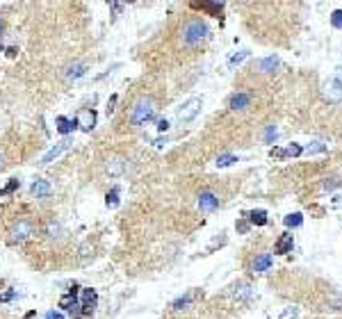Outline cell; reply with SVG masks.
I'll use <instances>...</instances> for the list:
<instances>
[{"mask_svg": "<svg viewBox=\"0 0 342 319\" xmlns=\"http://www.w3.org/2000/svg\"><path fill=\"white\" fill-rule=\"evenodd\" d=\"M158 130L160 132H167V130H169V121H167V119H160V121H158Z\"/></svg>", "mask_w": 342, "mask_h": 319, "instance_id": "cell-36", "label": "cell"}, {"mask_svg": "<svg viewBox=\"0 0 342 319\" xmlns=\"http://www.w3.org/2000/svg\"><path fill=\"white\" fill-rule=\"evenodd\" d=\"M105 171L110 173V176H112V178H117V176H124V171H126V160L121 158V155H112V158H107Z\"/></svg>", "mask_w": 342, "mask_h": 319, "instance_id": "cell-10", "label": "cell"}, {"mask_svg": "<svg viewBox=\"0 0 342 319\" xmlns=\"http://www.w3.org/2000/svg\"><path fill=\"white\" fill-rule=\"evenodd\" d=\"M297 317H299V308H297V306L283 308V313L278 315V319H297Z\"/></svg>", "mask_w": 342, "mask_h": 319, "instance_id": "cell-24", "label": "cell"}, {"mask_svg": "<svg viewBox=\"0 0 342 319\" xmlns=\"http://www.w3.org/2000/svg\"><path fill=\"white\" fill-rule=\"evenodd\" d=\"M121 9H124V5H121V2H112V12L114 14H119Z\"/></svg>", "mask_w": 342, "mask_h": 319, "instance_id": "cell-40", "label": "cell"}, {"mask_svg": "<svg viewBox=\"0 0 342 319\" xmlns=\"http://www.w3.org/2000/svg\"><path fill=\"white\" fill-rule=\"evenodd\" d=\"M267 221H269V217H267L265 210H251L249 212V224L251 226H265Z\"/></svg>", "mask_w": 342, "mask_h": 319, "instance_id": "cell-19", "label": "cell"}, {"mask_svg": "<svg viewBox=\"0 0 342 319\" xmlns=\"http://www.w3.org/2000/svg\"><path fill=\"white\" fill-rule=\"evenodd\" d=\"M249 226H251V224H249V221H244V219H240V221H237V231H240V233H242V235H244V233L249 231Z\"/></svg>", "mask_w": 342, "mask_h": 319, "instance_id": "cell-35", "label": "cell"}, {"mask_svg": "<svg viewBox=\"0 0 342 319\" xmlns=\"http://www.w3.org/2000/svg\"><path fill=\"white\" fill-rule=\"evenodd\" d=\"M30 192H32V196H37V199H46V196H50L53 187H50V183H48V180L37 178L35 183H32V187H30Z\"/></svg>", "mask_w": 342, "mask_h": 319, "instance_id": "cell-14", "label": "cell"}, {"mask_svg": "<svg viewBox=\"0 0 342 319\" xmlns=\"http://www.w3.org/2000/svg\"><path fill=\"white\" fill-rule=\"evenodd\" d=\"M55 123H57V132H59V135H66V137H69L78 128L71 119H66V117H57V121H55Z\"/></svg>", "mask_w": 342, "mask_h": 319, "instance_id": "cell-17", "label": "cell"}, {"mask_svg": "<svg viewBox=\"0 0 342 319\" xmlns=\"http://www.w3.org/2000/svg\"><path fill=\"white\" fill-rule=\"evenodd\" d=\"M46 319H64V315L57 313V310H50V313L46 315Z\"/></svg>", "mask_w": 342, "mask_h": 319, "instance_id": "cell-37", "label": "cell"}, {"mask_svg": "<svg viewBox=\"0 0 342 319\" xmlns=\"http://www.w3.org/2000/svg\"><path fill=\"white\" fill-rule=\"evenodd\" d=\"M105 203H107V207H117L119 205V189L117 187H114L112 192H107Z\"/></svg>", "mask_w": 342, "mask_h": 319, "instance_id": "cell-28", "label": "cell"}, {"mask_svg": "<svg viewBox=\"0 0 342 319\" xmlns=\"http://www.w3.org/2000/svg\"><path fill=\"white\" fill-rule=\"evenodd\" d=\"M331 89L342 91V69H338V73L333 76V80H331Z\"/></svg>", "mask_w": 342, "mask_h": 319, "instance_id": "cell-30", "label": "cell"}, {"mask_svg": "<svg viewBox=\"0 0 342 319\" xmlns=\"http://www.w3.org/2000/svg\"><path fill=\"white\" fill-rule=\"evenodd\" d=\"M153 119H155L153 98L142 96V98L132 105V110H130V123L132 125H144V123H148V121H153Z\"/></svg>", "mask_w": 342, "mask_h": 319, "instance_id": "cell-2", "label": "cell"}, {"mask_svg": "<svg viewBox=\"0 0 342 319\" xmlns=\"http://www.w3.org/2000/svg\"><path fill=\"white\" fill-rule=\"evenodd\" d=\"M208 39V25L201 21V18H192V21H187V23L183 25V30H180V41H183V46H199L201 41H206Z\"/></svg>", "mask_w": 342, "mask_h": 319, "instance_id": "cell-1", "label": "cell"}, {"mask_svg": "<svg viewBox=\"0 0 342 319\" xmlns=\"http://www.w3.org/2000/svg\"><path fill=\"white\" fill-rule=\"evenodd\" d=\"M271 265H274L271 253H258L254 258V262H251V269H254V274H262V272H267Z\"/></svg>", "mask_w": 342, "mask_h": 319, "instance_id": "cell-12", "label": "cell"}, {"mask_svg": "<svg viewBox=\"0 0 342 319\" xmlns=\"http://www.w3.org/2000/svg\"><path fill=\"white\" fill-rule=\"evenodd\" d=\"M71 146H73L71 137H64L62 142H59V144H55V146L50 148V151H48V153L43 155L42 160H39V166H48V164H50V162H53V160H57L62 153H66V151H69V148H71Z\"/></svg>", "mask_w": 342, "mask_h": 319, "instance_id": "cell-5", "label": "cell"}, {"mask_svg": "<svg viewBox=\"0 0 342 319\" xmlns=\"http://www.w3.org/2000/svg\"><path fill=\"white\" fill-rule=\"evenodd\" d=\"M59 233H62V226L55 224V221H50V224H48V228H46V235L50 237V239H57Z\"/></svg>", "mask_w": 342, "mask_h": 319, "instance_id": "cell-27", "label": "cell"}, {"mask_svg": "<svg viewBox=\"0 0 342 319\" xmlns=\"http://www.w3.org/2000/svg\"><path fill=\"white\" fill-rule=\"evenodd\" d=\"M283 224L288 226V228H299V226L303 224V217H301L299 212H295V214H288V217L283 219Z\"/></svg>", "mask_w": 342, "mask_h": 319, "instance_id": "cell-21", "label": "cell"}, {"mask_svg": "<svg viewBox=\"0 0 342 319\" xmlns=\"http://www.w3.org/2000/svg\"><path fill=\"white\" fill-rule=\"evenodd\" d=\"M249 103H251V96L244 94V91H237V94L230 96V101H228V107L233 110V112H240V110H247Z\"/></svg>", "mask_w": 342, "mask_h": 319, "instance_id": "cell-13", "label": "cell"}, {"mask_svg": "<svg viewBox=\"0 0 342 319\" xmlns=\"http://www.w3.org/2000/svg\"><path fill=\"white\" fill-rule=\"evenodd\" d=\"M247 57H249V50H240L237 55H233V57L228 59V66H230V69H235V66H237V64H242V62H244Z\"/></svg>", "mask_w": 342, "mask_h": 319, "instance_id": "cell-25", "label": "cell"}, {"mask_svg": "<svg viewBox=\"0 0 342 319\" xmlns=\"http://www.w3.org/2000/svg\"><path fill=\"white\" fill-rule=\"evenodd\" d=\"M2 28H5V23H2V18H0V32H2Z\"/></svg>", "mask_w": 342, "mask_h": 319, "instance_id": "cell-42", "label": "cell"}, {"mask_svg": "<svg viewBox=\"0 0 342 319\" xmlns=\"http://www.w3.org/2000/svg\"><path fill=\"white\" fill-rule=\"evenodd\" d=\"M80 296H83V303H80V313H83V317H89V315H94V308L96 303H98V296H96V292L91 290V287H83L80 290Z\"/></svg>", "mask_w": 342, "mask_h": 319, "instance_id": "cell-6", "label": "cell"}, {"mask_svg": "<svg viewBox=\"0 0 342 319\" xmlns=\"http://www.w3.org/2000/svg\"><path fill=\"white\" fill-rule=\"evenodd\" d=\"M196 7H201V9H208V12H213L214 16H219V12H221V2H201V5H196Z\"/></svg>", "mask_w": 342, "mask_h": 319, "instance_id": "cell-26", "label": "cell"}, {"mask_svg": "<svg viewBox=\"0 0 342 319\" xmlns=\"http://www.w3.org/2000/svg\"><path fill=\"white\" fill-rule=\"evenodd\" d=\"M114 103H117V96H112V98H110V105H107V114H112V112H114Z\"/></svg>", "mask_w": 342, "mask_h": 319, "instance_id": "cell-39", "label": "cell"}, {"mask_svg": "<svg viewBox=\"0 0 342 319\" xmlns=\"http://www.w3.org/2000/svg\"><path fill=\"white\" fill-rule=\"evenodd\" d=\"M219 207V199L213 194V192H201L199 194V210L201 212H214Z\"/></svg>", "mask_w": 342, "mask_h": 319, "instance_id": "cell-9", "label": "cell"}, {"mask_svg": "<svg viewBox=\"0 0 342 319\" xmlns=\"http://www.w3.org/2000/svg\"><path fill=\"white\" fill-rule=\"evenodd\" d=\"M292 246H295V237L290 233H283L276 242V253H292Z\"/></svg>", "mask_w": 342, "mask_h": 319, "instance_id": "cell-15", "label": "cell"}, {"mask_svg": "<svg viewBox=\"0 0 342 319\" xmlns=\"http://www.w3.org/2000/svg\"><path fill=\"white\" fill-rule=\"evenodd\" d=\"M326 151V144H322V142H315L313 146H308V153H324Z\"/></svg>", "mask_w": 342, "mask_h": 319, "instance_id": "cell-32", "label": "cell"}, {"mask_svg": "<svg viewBox=\"0 0 342 319\" xmlns=\"http://www.w3.org/2000/svg\"><path fill=\"white\" fill-rule=\"evenodd\" d=\"M2 164H5V158H2V155H0V169H2Z\"/></svg>", "mask_w": 342, "mask_h": 319, "instance_id": "cell-41", "label": "cell"}, {"mask_svg": "<svg viewBox=\"0 0 342 319\" xmlns=\"http://www.w3.org/2000/svg\"><path fill=\"white\" fill-rule=\"evenodd\" d=\"M76 125L85 132H91L96 128V112L94 110H80L76 117Z\"/></svg>", "mask_w": 342, "mask_h": 319, "instance_id": "cell-8", "label": "cell"}, {"mask_svg": "<svg viewBox=\"0 0 342 319\" xmlns=\"http://www.w3.org/2000/svg\"><path fill=\"white\" fill-rule=\"evenodd\" d=\"M196 292H187V294L185 296H178L176 301L171 303V308H173V310H183V308H189L192 306V303H194V299H196Z\"/></svg>", "mask_w": 342, "mask_h": 319, "instance_id": "cell-18", "label": "cell"}, {"mask_svg": "<svg viewBox=\"0 0 342 319\" xmlns=\"http://www.w3.org/2000/svg\"><path fill=\"white\" fill-rule=\"evenodd\" d=\"M251 294V287H249L247 283H242V285H237L235 287V296L237 299H244V296H249Z\"/></svg>", "mask_w": 342, "mask_h": 319, "instance_id": "cell-31", "label": "cell"}, {"mask_svg": "<svg viewBox=\"0 0 342 319\" xmlns=\"http://www.w3.org/2000/svg\"><path fill=\"white\" fill-rule=\"evenodd\" d=\"M235 162H237V158H235V155H230V153L219 155V158H217V166H219V169H224V166L235 164Z\"/></svg>", "mask_w": 342, "mask_h": 319, "instance_id": "cell-23", "label": "cell"}, {"mask_svg": "<svg viewBox=\"0 0 342 319\" xmlns=\"http://www.w3.org/2000/svg\"><path fill=\"white\" fill-rule=\"evenodd\" d=\"M331 25L338 30H342V9H336V12L331 14Z\"/></svg>", "mask_w": 342, "mask_h": 319, "instance_id": "cell-29", "label": "cell"}, {"mask_svg": "<svg viewBox=\"0 0 342 319\" xmlns=\"http://www.w3.org/2000/svg\"><path fill=\"white\" fill-rule=\"evenodd\" d=\"M276 66H278V57H265V59H260L258 64H256V69H258L260 73H274L276 71Z\"/></svg>", "mask_w": 342, "mask_h": 319, "instance_id": "cell-16", "label": "cell"}, {"mask_svg": "<svg viewBox=\"0 0 342 319\" xmlns=\"http://www.w3.org/2000/svg\"><path fill=\"white\" fill-rule=\"evenodd\" d=\"M85 73H87V66L85 64H73L66 69V78H69V80H78V78H83Z\"/></svg>", "mask_w": 342, "mask_h": 319, "instance_id": "cell-20", "label": "cell"}, {"mask_svg": "<svg viewBox=\"0 0 342 319\" xmlns=\"http://www.w3.org/2000/svg\"><path fill=\"white\" fill-rule=\"evenodd\" d=\"M201 107H203V101H201V98H189V101H185L183 105L178 107V112H176L178 121H180V123H189V121H194V119L199 117Z\"/></svg>", "mask_w": 342, "mask_h": 319, "instance_id": "cell-3", "label": "cell"}, {"mask_svg": "<svg viewBox=\"0 0 342 319\" xmlns=\"http://www.w3.org/2000/svg\"><path fill=\"white\" fill-rule=\"evenodd\" d=\"M338 185H340V180H338V178H331V183H329V180H326V183L322 185V189H336Z\"/></svg>", "mask_w": 342, "mask_h": 319, "instance_id": "cell-34", "label": "cell"}, {"mask_svg": "<svg viewBox=\"0 0 342 319\" xmlns=\"http://www.w3.org/2000/svg\"><path fill=\"white\" fill-rule=\"evenodd\" d=\"M32 233H35L32 221H30V219H18L16 224L9 228V242H12V244H21V242H25Z\"/></svg>", "mask_w": 342, "mask_h": 319, "instance_id": "cell-4", "label": "cell"}, {"mask_svg": "<svg viewBox=\"0 0 342 319\" xmlns=\"http://www.w3.org/2000/svg\"><path fill=\"white\" fill-rule=\"evenodd\" d=\"M18 185H21V180H18V178H12V180H9V183L5 185V187L0 189V196H9V194H14V192L18 189Z\"/></svg>", "mask_w": 342, "mask_h": 319, "instance_id": "cell-22", "label": "cell"}, {"mask_svg": "<svg viewBox=\"0 0 342 319\" xmlns=\"http://www.w3.org/2000/svg\"><path fill=\"white\" fill-rule=\"evenodd\" d=\"M14 296H16V292H7V294H2V296H0V301H12Z\"/></svg>", "mask_w": 342, "mask_h": 319, "instance_id": "cell-38", "label": "cell"}, {"mask_svg": "<svg viewBox=\"0 0 342 319\" xmlns=\"http://www.w3.org/2000/svg\"><path fill=\"white\" fill-rule=\"evenodd\" d=\"M303 153V148L299 146V144H290V146H285V148H271V158H299V155Z\"/></svg>", "mask_w": 342, "mask_h": 319, "instance_id": "cell-11", "label": "cell"}, {"mask_svg": "<svg viewBox=\"0 0 342 319\" xmlns=\"http://www.w3.org/2000/svg\"><path fill=\"white\" fill-rule=\"evenodd\" d=\"M59 308H64L66 313H71V317H83L80 315V303H78V287H73L69 294H64L62 299H59Z\"/></svg>", "mask_w": 342, "mask_h": 319, "instance_id": "cell-7", "label": "cell"}, {"mask_svg": "<svg viewBox=\"0 0 342 319\" xmlns=\"http://www.w3.org/2000/svg\"><path fill=\"white\" fill-rule=\"evenodd\" d=\"M276 135H278V130L274 128V125H269V128H267V132H265V139H267V142H274V139H276Z\"/></svg>", "mask_w": 342, "mask_h": 319, "instance_id": "cell-33", "label": "cell"}]
</instances>
